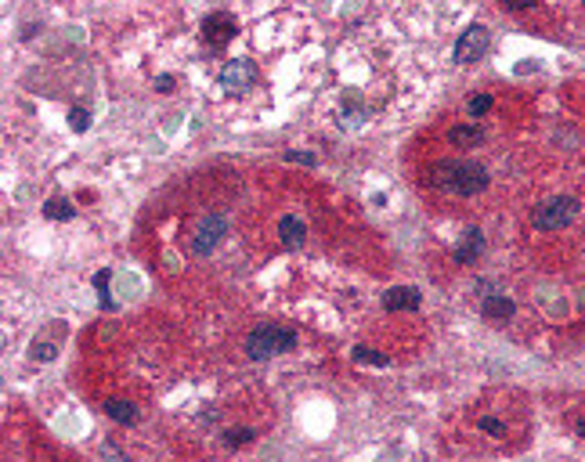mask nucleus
<instances>
[{"label":"nucleus","instance_id":"f257e3e1","mask_svg":"<svg viewBox=\"0 0 585 462\" xmlns=\"http://www.w3.org/2000/svg\"><path fill=\"white\" fill-rule=\"evenodd\" d=\"M426 184L455 191V196H477L488 188V170L474 159H445L426 170Z\"/></svg>","mask_w":585,"mask_h":462},{"label":"nucleus","instance_id":"f03ea898","mask_svg":"<svg viewBox=\"0 0 585 462\" xmlns=\"http://www.w3.org/2000/svg\"><path fill=\"white\" fill-rule=\"evenodd\" d=\"M296 346V332L282 329V325H260L246 336V358L250 361H267V358H279L289 354Z\"/></svg>","mask_w":585,"mask_h":462},{"label":"nucleus","instance_id":"7ed1b4c3","mask_svg":"<svg viewBox=\"0 0 585 462\" xmlns=\"http://www.w3.org/2000/svg\"><path fill=\"white\" fill-rule=\"evenodd\" d=\"M574 213H578V203H574L571 196L545 199L542 206H535L531 227H538V231H560V227H567V224L574 220Z\"/></svg>","mask_w":585,"mask_h":462},{"label":"nucleus","instance_id":"20e7f679","mask_svg":"<svg viewBox=\"0 0 585 462\" xmlns=\"http://www.w3.org/2000/svg\"><path fill=\"white\" fill-rule=\"evenodd\" d=\"M224 227H228L224 213H206L199 220V227H195V235H191V249L199 253V257H210L217 249V242L224 239Z\"/></svg>","mask_w":585,"mask_h":462},{"label":"nucleus","instance_id":"39448f33","mask_svg":"<svg viewBox=\"0 0 585 462\" xmlns=\"http://www.w3.org/2000/svg\"><path fill=\"white\" fill-rule=\"evenodd\" d=\"M235 33H239V26H235V18H231L228 11H213V15L203 18V40L213 44V47L231 44V40H235Z\"/></svg>","mask_w":585,"mask_h":462},{"label":"nucleus","instance_id":"423d86ee","mask_svg":"<svg viewBox=\"0 0 585 462\" xmlns=\"http://www.w3.org/2000/svg\"><path fill=\"white\" fill-rule=\"evenodd\" d=\"M257 80V65L250 62V58H231V62H224V69H221V84L228 87V91H246L250 84Z\"/></svg>","mask_w":585,"mask_h":462},{"label":"nucleus","instance_id":"0eeeda50","mask_svg":"<svg viewBox=\"0 0 585 462\" xmlns=\"http://www.w3.org/2000/svg\"><path fill=\"white\" fill-rule=\"evenodd\" d=\"M488 51V29L484 26H470L462 36H459V44H455V62H477L481 55Z\"/></svg>","mask_w":585,"mask_h":462},{"label":"nucleus","instance_id":"6e6552de","mask_svg":"<svg viewBox=\"0 0 585 462\" xmlns=\"http://www.w3.org/2000/svg\"><path fill=\"white\" fill-rule=\"evenodd\" d=\"M481 315H484V322L502 325V322H510V318L517 315V303H513L510 296H502V293H488L484 303H481Z\"/></svg>","mask_w":585,"mask_h":462},{"label":"nucleus","instance_id":"1a4fd4ad","mask_svg":"<svg viewBox=\"0 0 585 462\" xmlns=\"http://www.w3.org/2000/svg\"><path fill=\"white\" fill-rule=\"evenodd\" d=\"M423 303V293L412 289V286H394L383 293V307L386 311H416V307Z\"/></svg>","mask_w":585,"mask_h":462},{"label":"nucleus","instance_id":"9d476101","mask_svg":"<svg viewBox=\"0 0 585 462\" xmlns=\"http://www.w3.org/2000/svg\"><path fill=\"white\" fill-rule=\"evenodd\" d=\"M481 253H484V235H481L477 227H474V231H466L462 242L455 246V260H459V264H474Z\"/></svg>","mask_w":585,"mask_h":462},{"label":"nucleus","instance_id":"9b49d317","mask_svg":"<svg viewBox=\"0 0 585 462\" xmlns=\"http://www.w3.org/2000/svg\"><path fill=\"white\" fill-rule=\"evenodd\" d=\"M303 235H307V227H303L300 217H282L279 220V239H282L286 249H300L303 246Z\"/></svg>","mask_w":585,"mask_h":462},{"label":"nucleus","instance_id":"f8f14e48","mask_svg":"<svg viewBox=\"0 0 585 462\" xmlns=\"http://www.w3.org/2000/svg\"><path fill=\"white\" fill-rule=\"evenodd\" d=\"M105 415L112 422H120V427H134L138 422V408L130 401H105Z\"/></svg>","mask_w":585,"mask_h":462},{"label":"nucleus","instance_id":"ddd939ff","mask_svg":"<svg viewBox=\"0 0 585 462\" xmlns=\"http://www.w3.org/2000/svg\"><path fill=\"white\" fill-rule=\"evenodd\" d=\"M448 141H452L455 148H474V145L484 141V130H481V127H452V130H448Z\"/></svg>","mask_w":585,"mask_h":462},{"label":"nucleus","instance_id":"4468645a","mask_svg":"<svg viewBox=\"0 0 585 462\" xmlns=\"http://www.w3.org/2000/svg\"><path fill=\"white\" fill-rule=\"evenodd\" d=\"M72 213H76V206L69 199H48L44 203V217L48 220H72Z\"/></svg>","mask_w":585,"mask_h":462},{"label":"nucleus","instance_id":"2eb2a0df","mask_svg":"<svg viewBox=\"0 0 585 462\" xmlns=\"http://www.w3.org/2000/svg\"><path fill=\"white\" fill-rule=\"evenodd\" d=\"M108 282H112V271H108V267H101V271L94 275V289H98V300H101V307H105V311H112V300H108Z\"/></svg>","mask_w":585,"mask_h":462},{"label":"nucleus","instance_id":"dca6fc26","mask_svg":"<svg viewBox=\"0 0 585 462\" xmlns=\"http://www.w3.org/2000/svg\"><path fill=\"white\" fill-rule=\"evenodd\" d=\"M355 361H362V365H376V368H383L390 358L386 354H376L372 346H355Z\"/></svg>","mask_w":585,"mask_h":462},{"label":"nucleus","instance_id":"f3484780","mask_svg":"<svg viewBox=\"0 0 585 462\" xmlns=\"http://www.w3.org/2000/svg\"><path fill=\"white\" fill-rule=\"evenodd\" d=\"M69 127H72L76 134H84V130L91 127V112H87V108H80V105L69 108Z\"/></svg>","mask_w":585,"mask_h":462},{"label":"nucleus","instance_id":"a211bd4d","mask_svg":"<svg viewBox=\"0 0 585 462\" xmlns=\"http://www.w3.org/2000/svg\"><path fill=\"white\" fill-rule=\"evenodd\" d=\"M29 358H33V361H55L58 351H55V343H40V339H36V343L29 346Z\"/></svg>","mask_w":585,"mask_h":462},{"label":"nucleus","instance_id":"6ab92c4d","mask_svg":"<svg viewBox=\"0 0 585 462\" xmlns=\"http://www.w3.org/2000/svg\"><path fill=\"white\" fill-rule=\"evenodd\" d=\"M253 437H257V434H253L250 427H243V430H228V434H224V444H228V448H243V444H250Z\"/></svg>","mask_w":585,"mask_h":462},{"label":"nucleus","instance_id":"aec40b11","mask_svg":"<svg viewBox=\"0 0 585 462\" xmlns=\"http://www.w3.org/2000/svg\"><path fill=\"white\" fill-rule=\"evenodd\" d=\"M488 108H491V98H488V94H477V98L470 101V116H484Z\"/></svg>","mask_w":585,"mask_h":462},{"label":"nucleus","instance_id":"412c9836","mask_svg":"<svg viewBox=\"0 0 585 462\" xmlns=\"http://www.w3.org/2000/svg\"><path fill=\"white\" fill-rule=\"evenodd\" d=\"M155 91H160V94H170V91H174V76H170V72L155 76Z\"/></svg>","mask_w":585,"mask_h":462},{"label":"nucleus","instance_id":"4be33fe9","mask_svg":"<svg viewBox=\"0 0 585 462\" xmlns=\"http://www.w3.org/2000/svg\"><path fill=\"white\" fill-rule=\"evenodd\" d=\"M289 163H303V167H315V156H307V152H286Z\"/></svg>","mask_w":585,"mask_h":462},{"label":"nucleus","instance_id":"5701e85b","mask_svg":"<svg viewBox=\"0 0 585 462\" xmlns=\"http://www.w3.org/2000/svg\"><path fill=\"white\" fill-rule=\"evenodd\" d=\"M481 430L484 434H502V422L498 419H481Z\"/></svg>","mask_w":585,"mask_h":462},{"label":"nucleus","instance_id":"b1692460","mask_svg":"<svg viewBox=\"0 0 585 462\" xmlns=\"http://www.w3.org/2000/svg\"><path fill=\"white\" fill-rule=\"evenodd\" d=\"M531 4H535V0H506V8H510V11H524Z\"/></svg>","mask_w":585,"mask_h":462},{"label":"nucleus","instance_id":"393cba45","mask_svg":"<svg viewBox=\"0 0 585 462\" xmlns=\"http://www.w3.org/2000/svg\"><path fill=\"white\" fill-rule=\"evenodd\" d=\"M578 437H585V419H578Z\"/></svg>","mask_w":585,"mask_h":462}]
</instances>
